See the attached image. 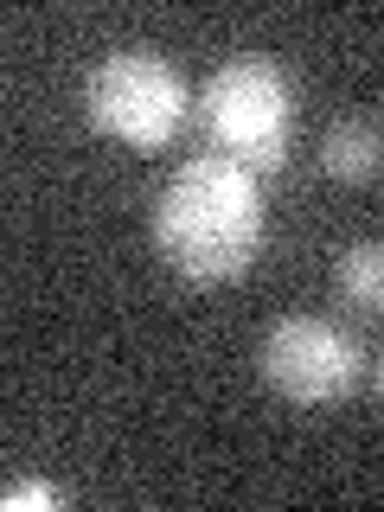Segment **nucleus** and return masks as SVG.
I'll return each mask as SVG.
<instances>
[{"label":"nucleus","instance_id":"f257e3e1","mask_svg":"<svg viewBox=\"0 0 384 512\" xmlns=\"http://www.w3.org/2000/svg\"><path fill=\"white\" fill-rule=\"evenodd\" d=\"M263 237H269L263 186L231 154L180 160V173L154 199V250L167 256L173 276H186L199 288L237 282L256 263Z\"/></svg>","mask_w":384,"mask_h":512},{"label":"nucleus","instance_id":"f03ea898","mask_svg":"<svg viewBox=\"0 0 384 512\" xmlns=\"http://www.w3.org/2000/svg\"><path fill=\"white\" fill-rule=\"evenodd\" d=\"M199 116L205 135H212V154L244 160L250 173L282 167L288 148H295V77L269 58H231L205 77L199 90Z\"/></svg>","mask_w":384,"mask_h":512},{"label":"nucleus","instance_id":"7ed1b4c3","mask_svg":"<svg viewBox=\"0 0 384 512\" xmlns=\"http://www.w3.org/2000/svg\"><path fill=\"white\" fill-rule=\"evenodd\" d=\"M84 103H90V122L103 128L109 141H122V148H135V154H160V148L180 141L192 96H186V77L160 52L122 45V52H109L90 71Z\"/></svg>","mask_w":384,"mask_h":512},{"label":"nucleus","instance_id":"20e7f679","mask_svg":"<svg viewBox=\"0 0 384 512\" xmlns=\"http://www.w3.org/2000/svg\"><path fill=\"white\" fill-rule=\"evenodd\" d=\"M256 372L276 397L320 410V404H346L352 397V384L365 372V352L346 327H333L320 314H282L256 346Z\"/></svg>","mask_w":384,"mask_h":512},{"label":"nucleus","instance_id":"39448f33","mask_svg":"<svg viewBox=\"0 0 384 512\" xmlns=\"http://www.w3.org/2000/svg\"><path fill=\"white\" fill-rule=\"evenodd\" d=\"M320 167L340 186H372L384 180V122L378 116H340L320 141Z\"/></svg>","mask_w":384,"mask_h":512},{"label":"nucleus","instance_id":"423d86ee","mask_svg":"<svg viewBox=\"0 0 384 512\" xmlns=\"http://www.w3.org/2000/svg\"><path fill=\"white\" fill-rule=\"evenodd\" d=\"M333 295L352 314H384V237H359L333 256Z\"/></svg>","mask_w":384,"mask_h":512},{"label":"nucleus","instance_id":"0eeeda50","mask_svg":"<svg viewBox=\"0 0 384 512\" xmlns=\"http://www.w3.org/2000/svg\"><path fill=\"white\" fill-rule=\"evenodd\" d=\"M26 506L52 512L58 506V487H45V480H20V487H7V512H26Z\"/></svg>","mask_w":384,"mask_h":512},{"label":"nucleus","instance_id":"6e6552de","mask_svg":"<svg viewBox=\"0 0 384 512\" xmlns=\"http://www.w3.org/2000/svg\"><path fill=\"white\" fill-rule=\"evenodd\" d=\"M378 404H384V359H378Z\"/></svg>","mask_w":384,"mask_h":512}]
</instances>
